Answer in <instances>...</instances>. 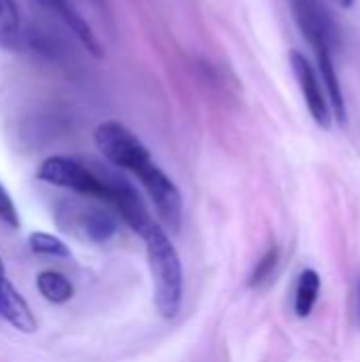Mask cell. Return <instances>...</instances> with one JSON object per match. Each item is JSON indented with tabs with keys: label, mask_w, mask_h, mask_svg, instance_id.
<instances>
[{
	"label": "cell",
	"mask_w": 360,
	"mask_h": 362,
	"mask_svg": "<svg viewBox=\"0 0 360 362\" xmlns=\"http://www.w3.org/2000/svg\"><path fill=\"white\" fill-rule=\"evenodd\" d=\"M278 261H280V248H278V246H269V248L265 250V255L257 261V265H255V269H252V274H250L248 286H250V288L263 286V284L274 276V272H276V267H278Z\"/></svg>",
	"instance_id": "obj_15"
},
{
	"label": "cell",
	"mask_w": 360,
	"mask_h": 362,
	"mask_svg": "<svg viewBox=\"0 0 360 362\" xmlns=\"http://www.w3.org/2000/svg\"><path fill=\"white\" fill-rule=\"evenodd\" d=\"M146 242L149 267L155 284V308L163 318H174L182 305V263L159 225H151L142 235Z\"/></svg>",
	"instance_id": "obj_1"
},
{
	"label": "cell",
	"mask_w": 360,
	"mask_h": 362,
	"mask_svg": "<svg viewBox=\"0 0 360 362\" xmlns=\"http://www.w3.org/2000/svg\"><path fill=\"white\" fill-rule=\"evenodd\" d=\"M38 180L62 187V189H70L83 197L89 199H98V202H106L110 199V189L106 178H100L95 172H91L87 165H83L76 159L70 157H49L40 163L38 168Z\"/></svg>",
	"instance_id": "obj_3"
},
{
	"label": "cell",
	"mask_w": 360,
	"mask_h": 362,
	"mask_svg": "<svg viewBox=\"0 0 360 362\" xmlns=\"http://www.w3.org/2000/svg\"><path fill=\"white\" fill-rule=\"evenodd\" d=\"M110 189V199L108 204H112L117 208V212L121 214V218L140 235H144L149 231V227L153 225L149 210L142 202V197L138 195V191L121 176L108 174L104 176Z\"/></svg>",
	"instance_id": "obj_7"
},
{
	"label": "cell",
	"mask_w": 360,
	"mask_h": 362,
	"mask_svg": "<svg viewBox=\"0 0 360 362\" xmlns=\"http://www.w3.org/2000/svg\"><path fill=\"white\" fill-rule=\"evenodd\" d=\"M293 15L297 25L301 28L306 40L312 45L314 53L323 49H331V30L327 15L318 0H291Z\"/></svg>",
	"instance_id": "obj_8"
},
{
	"label": "cell",
	"mask_w": 360,
	"mask_h": 362,
	"mask_svg": "<svg viewBox=\"0 0 360 362\" xmlns=\"http://www.w3.org/2000/svg\"><path fill=\"white\" fill-rule=\"evenodd\" d=\"M55 221L62 231L72 233L91 244H106L108 240L115 238L119 229V221L110 210H104L98 206L74 204V202L64 204L57 210Z\"/></svg>",
	"instance_id": "obj_4"
},
{
	"label": "cell",
	"mask_w": 360,
	"mask_h": 362,
	"mask_svg": "<svg viewBox=\"0 0 360 362\" xmlns=\"http://www.w3.org/2000/svg\"><path fill=\"white\" fill-rule=\"evenodd\" d=\"M289 59H291V68H293V74L301 87V93H303V100H306V106L312 115V119L316 121V125H320L323 129H329L331 123H333V115H331V108H329V102H327V95H325V89L320 85V78L316 74V68L312 66V62L297 49H293L289 53Z\"/></svg>",
	"instance_id": "obj_6"
},
{
	"label": "cell",
	"mask_w": 360,
	"mask_h": 362,
	"mask_svg": "<svg viewBox=\"0 0 360 362\" xmlns=\"http://www.w3.org/2000/svg\"><path fill=\"white\" fill-rule=\"evenodd\" d=\"M320 295V276L314 269H303L295 288V314L297 318H308Z\"/></svg>",
	"instance_id": "obj_11"
},
{
	"label": "cell",
	"mask_w": 360,
	"mask_h": 362,
	"mask_svg": "<svg viewBox=\"0 0 360 362\" xmlns=\"http://www.w3.org/2000/svg\"><path fill=\"white\" fill-rule=\"evenodd\" d=\"M335 4L342 6V8H350L354 4V0H335Z\"/></svg>",
	"instance_id": "obj_18"
},
{
	"label": "cell",
	"mask_w": 360,
	"mask_h": 362,
	"mask_svg": "<svg viewBox=\"0 0 360 362\" xmlns=\"http://www.w3.org/2000/svg\"><path fill=\"white\" fill-rule=\"evenodd\" d=\"M0 221L11 227V229H17L19 227V212L11 199V195L6 193V189L0 185Z\"/></svg>",
	"instance_id": "obj_16"
},
{
	"label": "cell",
	"mask_w": 360,
	"mask_h": 362,
	"mask_svg": "<svg viewBox=\"0 0 360 362\" xmlns=\"http://www.w3.org/2000/svg\"><path fill=\"white\" fill-rule=\"evenodd\" d=\"M0 316L21 333L36 331V318L28 305V301L13 288L8 280L0 284Z\"/></svg>",
	"instance_id": "obj_9"
},
{
	"label": "cell",
	"mask_w": 360,
	"mask_h": 362,
	"mask_svg": "<svg viewBox=\"0 0 360 362\" xmlns=\"http://www.w3.org/2000/svg\"><path fill=\"white\" fill-rule=\"evenodd\" d=\"M28 242H30L32 252H36V255L53 257V259H66V257H70V248L59 238H55L51 233H40V231L30 233Z\"/></svg>",
	"instance_id": "obj_14"
},
{
	"label": "cell",
	"mask_w": 360,
	"mask_h": 362,
	"mask_svg": "<svg viewBox=\"0 0 360 362\" xmlns=\"http://www.w3.org/2000/svg\"><path fill=\"white\" fill-rule=\"evenodd\" d=\"M354 325L360 329V276L354 284Z\"/></svg>",
	"instance_id": "obj_17"
},
{
	"label": "cell",
	"mask_w": 360,
	"mask_h": 362,
	"mask_svg": "<svg viewBox=\"0 0 360 362\" xmlns=\"http://www.w3.org/2000/svg\"><path fill=\"white\" fill-rule=\"evenodd\" d=\"M19 42V8L15 0H0V47L13 49Z\"/></svg>",
	"instance_id": "obj_13"
},
{
	"label": "cell",
	"mask_w": 360,
	"mask_h": 362,
	"mask_svg": "<svg viewBox=\"0 0 360 362\" xmlns=\"http://www.w3.org/2000/svg\"><path fill=\"white\" fill-rule=\"evenodd\" d=\"M6 280V272H4V263H2V259H0V284Z\"/></svg>",
	"instance_id": "obj_19"
},
{
	"label": "cell",
	"mask_w": 360,
	"mask_h": 362,
	"mask_svg": "<svg viewBox=\"0 0 360 362\" xmlns=\"http://www.w3.org/2000/svg\"><path fill=\"white\" fill-rule=\"evenodd\" d=\"M138 180L142 182L151 202L155 204L161 223L176 233L182 225V195L178 191V187L155 163H149L138 174Z\"/></svg>",
	"instance_id": "obj_5"
},
{
	"label": "cell",
	"mask_w": 360,
	"mask_h": 362,
	"mask_svg": "<svg viewBox=\"0 0 360 362\" xmlns=\"http://www.w3.org/2000/svg\"><path fill=\"white\" fill-rule=\"evenodd\" d=\"M40 2L66 21V25L76 34V38L87 47V51H89L93 57H102V47H100L95 34L91 32L89 23L79 15V11L72 6L70 0H40Z\"/></svg>",
	"instance_id": "obj_10"
},
{
	"label": "cell",
	"mask_w": 360,
	"mask_h": 362,
	"mask_svg": "<svg viewBox=\"0 0 360 362\" xmlns=\"http://www.w3.org/2000/svg\"><path fill=\"white\" fill-rule=\"evenodd\" d=\"M93 142L98 151L112 165L138 176L149 163H153L149 148L119 121H104L93 132Z\"/></svg>",
	"instance_id": "obj_2"
},
{
	"label": "cell",
	"mask_w": 360,
	"mask_h": 362,
	"mask_svg": "<svg viewBox=\"0 0 360 362\" xmlns=\"http://www.w3.org/2000/svg\"><path fill=\"white\" fill-rule=\"evenodd\" d=\"M36 288L49 303H57V305L68 303L74 295L72 282L59 272H42L36 278Z\"/></svg>",
	"instance_id": "obj_12"
}]
</instances>
